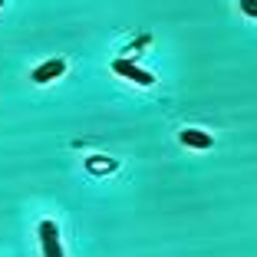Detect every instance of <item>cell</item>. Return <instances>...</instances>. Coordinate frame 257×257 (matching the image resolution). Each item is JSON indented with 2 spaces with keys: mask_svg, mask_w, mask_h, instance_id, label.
<instances>
[{
  "mask_svg": "<svg viewBox=\"0 0 257 257\" xmlns=\"http://www.w3.org/2000/svg\"><path fill=\"white\" fill-rule=\"evenodd\" d=\"M178 139H182L188 149H211V145H214V139L208 136V132H201V128H185Z\"/></svg>",
  "mask_w": 257,
  "mask_h": 257,
  "instance_id": "cell-4",
  "label": "cell"
},
{
  "mask_svg": "<svg viewBox=\"0 0 257 257\" xmlns=\"http://www.w3.org/2000/svg\"><path fill=\"white\" fill-rule=\"evenodd\" d=\"M0 7H4V0H0Z\"/></svg>",
  "mask_w": 257,
  "mask_h": 257,
  "instance_id": "cell-6",
  "label": "cell"
},
{
  "mask_svg": "<svg viewBox=\"0 0 257 257\" xmlns=\"http://www.w3.org/2000/svg\"><path fill=\"white\" fill-rule=\"evenodd\" d=\"M112 73H119V76H125V79H132L136 86H152V83H155V76L145 73V69H139L132 60H112Z\"/></svg>",
  "mask_w": 257,
  "mask_h": 257,
  "instance_id": "cell-2",
  "label": "cell"
},
{
  "mask_svg": "<svg viewBox=\"0 0 257 257\" xmlns=\"http://www.w3.org/2000/svg\"><path fill=\"white\" fill-rule=\"evenodd\" d=\"M63 73H66V60H50V63H43V66L33 69V83L46 86V83H53L56 76H63Z\"/></svg>",
  "mask_w": 257,
  "mask_h": 257,
  "instance_id": "cell-3",
  "label": "cell"
},
{
  "mask_svg": "<svg viewBox=\"0 0 257 257\" xmlns=\"http://www.w3.org/2000/svg\"><path fill=\"white\" fill-rule=\"evenodd\" d=\"M40 244H43V257H63V244H60V227L53 221L40 224Z\"/></svg>",
  "mask_w": 257,
  "mask_h": 257,
  "instance_id": "cell-1",
  "label": "cell"
},
{
  "mask_svg": "<svg viewBox=\"0 0 257 257\" xmlns=\"http://www.w3.org/2000/svg\"><path fill=\"white\" fill-rule=\"evenodd\" d=\"M241 10L247 17H257V0H241Z\"/></svg>",
  "mask_w": 257,
  "mask_h": 257,
  "instance_id": "cell-5",
  "label": "cell"
}]
</instances>
